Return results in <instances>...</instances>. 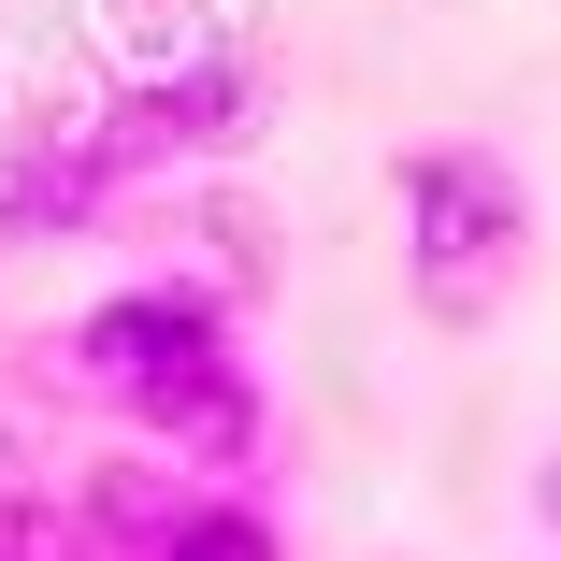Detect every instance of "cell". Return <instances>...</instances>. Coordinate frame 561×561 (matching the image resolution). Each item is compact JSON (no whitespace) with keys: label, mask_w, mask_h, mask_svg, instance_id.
Returning a JSON list of instances; mask_svg holds the SVG:
<instances>
[{"label":"cell","mask_w":561,"mask_h":561,"mask_svg":"<svg viewBox=\"0 0 561 561\" xmlns=\"http://www.w3.org/2000/svg\"><path fill=\"white\" fill-rule=\"evenodd\" d=\"M58 360H72L87 403H116L173 476L245 490L274 403H260V375H245V331H231V288H216V274H130V288H101V302L72 317Z\"/></svg>","instance_id":"cell-1"},{"label":"cell","mask_w":561,"mask_h":561,"mask_svg":"<svg viewBox=\"0 0 561 561\" xmlns=\"http://www.w3.org/2000/svg\"><path fill=\"white\" fill-rule=\"evenodd\" d=\"M389 202H403V302L432 331H490L533 288V173L504 145H403Z\"/></svg>","instance_id":"cell-2"},{"label":"cell","mask_w":561,"mask_h":561,"mask_svg":"<svg viewBox=\"0 0 561 561\" xmlns=\"http://www.w3.org/2000/svg\"><path fill=\"white\" fill-rule=\"evenodd\" d=\"M260 116H274L260 58H173V72H145V87H116V101H101L87 130H58V145L101 173V202H130L145 173H187V159L260 145Z\"/></svg>","instance_id":"cell-3"},{"label":"cell","mask_w":561,"mask_h":561,"mask_svg":"<svg viewBox=\"0 0 561 561\" xmlns=\"http://www.w3.org/2000/svg\"><path fill=\"white\" fill-rule=\"evenodd\" d=\"M145 561H288V533H274V504H245V490H187Z\"/></svg>","instance_id":"cell-4"},{"label":"cell","mask_w":561,"mask_h":561,"mask_svg":"<svg viewBox=\"0 0 561 561\" xmlns=\"http://www.w3.org/2000/svg\"><path fill=\"white\" fill-rule=\"evenodd\" d=\"M0 561H101V547H87V518H72V504L0 490Z\"/></svg>","instance_id":"cell-5"},{"label":"cell","mask_w":561,"mask_h":561,"mask_svg":"<svg viewBox=\"0 0 561 561\" xmlns=\"http://www.w3.org/2000/svg\"><path fill=\"white\" fill-rule=\"evenodd\" d=\"M533 518H547V533H561V461H533Z\"/></svg>","instance_id":"cell-6"}]
</instances>
